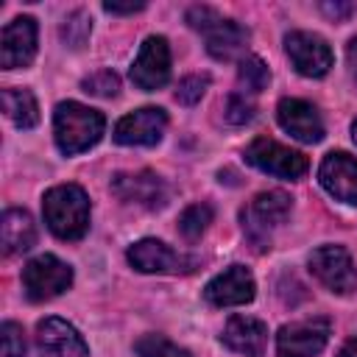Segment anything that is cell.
<instances>
[{
    "label": "cell",
    "mask_w": 357,
    "mask_h": 357,
    "mask_svg": "<svg viewBox=\"0 0 357 357\" xmlns=\"http://www.w3.org/2000/svg\"><path fill=\"white\" fill-rule=\"evenodd\" d=\"M318 181L332 198L343 204H357V159L354 156L343 151L326 153L318 167Z\"/></svg>",
    "instance_id": "ac0fdd59"
},
{
    "label": "cell",
    "mask_w": 357,
    "mask_h": 357,
    "mask_svg": "<svg viewBox=\"0 0 357 357\" xmlns=\"http://www.w3.org/2000/svg\"><path fill=\"white\" fill-rule=\"evenodd\" d=\"M220 340L231 351H240L245 357H259L265 349V340H268V326L251 315H231L223 326Z\"/></svg>",
    "instance_id": "d6986e66"
},
{
    "label": "cell",
    "mask_w": 357,
    "mask_h": 357,
    "mask_svg": "<svg viewBox=\"0 0 357 357\" xmlns=\"http://www.w3.org/2000/svg\"><path fill=\"white\" fill-rule=\"evenodd\" d=\"M245 162L254 165L257 170L262 173H271V176H279V178H301L310 167L307 156L287 148V145H279L276 139H268V137H257L248 148H245Z\"/></svg>",
    "instance_id": "52a82bcc"
},
{
    "label": "cell",
    "mask_w": 357,
    "mask_h": 357,
    "mask_svg": "<svg viewBox=\"0 0 357 357\" xmlns=\"http://www.w3.org/2000/svg\"><path fill=\"white\" fill-rule=\"evenodd\" d=\"M206 86H209V75H187L176 86V100L184 103V106H192V103H198L204 98Z\"/></svg>",
    "instance_id": "83f0119b"
},
{
    "label": "cell",
    "mask_w": 357,
    "mask_h": 357,
    "mask_svg": "<svg viewBox=\"0 0 357 357\" xmlns=\"http://www.w3.org/2000/svg\"><path fill=\"white\" fill-rule=\"evenodd\" d=\"M290 209H293V198L287 192H282V190L259 192V195H254L251 206L243 209V231L259 251H265V248H271V229L282 226L287 220Z\"/></svg>",
    "instance_id": "277c9868"
},
{
    "label": "cell",
    "mask_w": 357,
    "mask_h": 357,
    "mask_svg": "<svg viewBox=\"0 0 357 357\" xmlns=\"http://www.w3.org/2000/svg\"><path fill=\"white\" fill-rule=\"evenodd\" d=\"M351 137H354V142H357V120L351 123Z\"/></svg>",
    "instance_id": "836d02e7"
},
{
    "label": "cell",
    "mask_w": 357,
    "mask_h": 357,
    "mask_svg": "<svg viewBox=\"0 0 357 357\" xmlns=\"http://www.w3.org/2000/svg\"><path fill=\"white\" fill-rule=\"evenodd\" d=\"M92 33V17L84 11V8H75L73 14H67V20L61 22V42L70 47V50H81L86 45Z\"/></svg>",
    "instance_id": "603a6c76"
},
{
    "label": "cell",
    "mask_w": 357,
    "mask_h": 357,
    "mask_svg": "<svg viewBox=\"0 0 357 357\" xmlns=\"http://www.w3.org/2000/svg\"><path fill=\"white\" fill-rule=\"evenodd\" d=\"M39 357H89V349L78 329L64 318H42L36 324Z\"/></svg>",
    "instance_id": "5bb4252c"
},
{
    "label": "cell",
    "mask_w": 357,
    "mask_h": 357,
    "mask_svg": "<svg viewBox=\"0 0 357 357\" xmlns=\"http://www.w3.org/2000/svg\"><path fill=\"white\" fill-rule=\"evenodd\" d=\"M128 262L139 271V273H181V271H192V259L181 257L178 251H173L167 243L145 237L137 240L128 248Z\"/></svg>",
    "instance_id": "9a60e30c"
},
{
    "label": "cell",
    "mask_w": 357,
    "mask_h": 357,
    "mask_svg": "<svg viewBox=\"0 0 357 357\" xmlns=\"http://www.w3.org/2000/svg\"><path fill=\"white\" fill-rule=\"evenodd\" d=\"M237 84L243 95H259L262 89H268L271 84V70L262 59L257 56H245L237 67Z\"/></svg>",
    "instance_id": "7402d4cb"
},
{
    "label": "cell",
    "mask_w": 357,
    "mask_h": 357,
    "mask_svg": "<svg viewBox=\"0 0 357 357\" xmlns=\"http://www.w3.org/2000/svg\"><path fill=\"white\" fill-rule=\"evenodd\" d=\"M310 271L326 290L337 296H349L357 290V268L343 245H318L310 254Z\"/></svg>",
    "instance_id": "8992f818"
},
{
    "label": "cell",
    "mask_w": 357,
    "mask_h": 357,
    "mask_svg": "<svg viewBox=\"0 0 357 357\" xmlns=\"http://www.w3.org/2000/svg\"><path fill=\"white\" fill-rule=\"evenodd\" d=\"M167 128V114L159 106H142L114 126V142L117 145H156Z\"/></svg>",
    "instance_id": "7c38bea8"
},
{
    "label": "cell",
    "mask_w": 357,
    "mask_h": 357,
    "mask_svg": "<svg viewBox=\"0 0 357 357\" xmlns=\"http://www.w3.org/2000/svg\"><path fill=\"white\" fill-rule=\"evenodd\" d=\"M112 192L126 201V204H137L145 209H162L170 198L167 184L151 173V170H139V173H117L112 178Z\"/></svg>",
    "instance_id": "8fae6325"
},
{
    "label": "cell",
    "mask_w": 357,
    "mask_h": 357,
    "mask_svg": "<svg viewBox=\"0 0 357 357\" xmlns=\"http://www.w3.org/2000/svg\"><path fill=\"white\" fill-rule=\"evenodd\" d=\"M36 56V20L33 17H14L3 28L0 39V64L3 70L28 67Z\"/></svg>",
    "instance_id": "2e32d148"
},
{
    "label": "cell",
    "mask_w": 357,
    "mask_h": 357,
    "mask_svg": "<svg viewBox=\"0 0 357 357\" xmlns=\"http://www.w3.org/2000/svg\"><path fill=\"white\" fill-rule=\"evenodd\" d=\"M3 109L17 128H33L39 123V106L31 89H3Z\"/></svg>",
    "instance_id": "44dd1931"
},
{
    "label": "cell",
    "mask_w": 357,
    "mask_h": 357,
    "mask_svg": "<svg viewBox=\"0 0 357 357\" xmlns=\"http://www.w3.org/2000/svg\"><path fill=\"white\" fill-rule=\"evenodd\" d=\"M326 340H329L326 318L284 324L276 332V357H312L326 346Z\"/></svg>",
    "instance_id": "9c48e42d"
},
{
    "label": "cell",
    "mask_w": 357,
    "mask_h": 357,
    "mask_svg": "<svg viewBox=\"0 0 357 357\" xmlns=\"http://www.w3.org/2000/svg\"><path fill=\"white\" fill-rule=\"evenodd\" d=\"M73 284V268L53 254H39L22 268V290L28 301H50Z\"/></svg>",
    "instance_id": "5b68a950"
},
{
    "label": "cell",
    "mask_w": 357,
    "mask_h": 357,
    "mask_svg": "<svg viewBox=\"0 0 357 357\" xmlns=\"http://www.w3.org/2000/svg\"><path fill=\"white\" fill-rule=\"evenodd\" d=\"M254 293H257V284L245 265H229L204 287V298L212 307H240V304H248Z\"/></svg>",
    "instance_id": "4fadbf2b"
},
{
    "label": "cell",
    "mask_w": 357,
    "mask_h": 357,
    "mask_svg": "<svg viewBox=\"0 0 357 357\" xmlns=\"http://www.w3.org/2000/svg\"><path fill=\"white\" fill-rule=\"evenodd\" d=\"M81 86H84V92H89V95L114 98V95L120 92V78H117V73H112V70H98V73L86 75V78L81 81Z\"/></svg>",
    "instance_id": "484cf974"
},
{
    "label": "cell",
    "mask_w": 357,
    "mask_h": 357,
    "mask_svg": "<svg viewBox=\"0 0 357 357\" xmlns=\"http://www.w3.org/2000/svg\"><path fill=\"white\" fill-rule=\"evenodd\" d=\"M106 120L98 109H89L78 100H64L53 112V137L61 153L75 156L100 142Z\"/></svg>",
    "instance_id": "6da1fadb"
},
{
    "label": "cell",
    "mask_w": 357,
    "mask_h": 357,
    "mask_svg": "<svg viewBox=\"0 0 357 357\" xmlns=\"http://www.w3.org/2000/svg\"><path fill=\"white\" fill-rule=\"evenodd\" d=\"M254 112H257V106H254L251 95L234 92V95H229V100H226L223 117H226V123H231V126H243V123L254 120Z\"/></svg>",
    "instance_id": "4316f807"
},
{
    "label": "cell",
    "mask_w": 357,
    "mask_h": 357,
    "mask_svg": "<svg viewBox=\"0 0 357 357\" xmlns=\"http://www.w3.org/2000/svg\"><path fill=\"white\" fill-rule=\"evenodd\" d=\"M337 357H357V335H354V337H349V340L340 346Z\"/></svg>",
    "instance_id": "d6a6232c"
},
{
    "label": "cell",
    "mask_w": 357,
    "mask_h": 357,
    "mask_svg": "<svg viewBox=\"0 0 357 357\" xmlns=\"http://www.w3.org/2000/svg\"><path fill=\"white\" fill-rule=\"evenodd\" d=\"M276 120L298 142H310L312 145V142H321L324 139V120H321L318 109L310 100L282 98L279 106H276Z\"/></svg>",
    "instance_id": "e0dca14e"
},
{
    "label": "cell",
    "mask_w": 357,
    "mask_h": 357,
    "mask_svg": "<svg viewBox=\"0 0 357 357\" xmlns=\"http://www.w3.org/2000/svg\"><path fill=\"white\" fill-rule=\"evenodd\" d=\"M142 8H145V3H103V11H109V14H134Z\"/></svg>",
    "instance_id": "4dcf8cb0"
},
{
    "label": "cell",
    "mask_w": 357,
    "mask_h": 357,
    "mask_svg": "<svg viewBox=\"0 0 357 357\" xmlns=\"http://www.w3.org/2000/svg\"><path fill=\"white\" fill-rule=\"evenodd\" d=\"M170 78V47L165 36H148L131 64V81L145 89L153 92L159 86H165Z\"/></svg>",
    "instance_id": "30bf717a"
},
{
    "label": "cell",
    "mask_w": 357,
    "mask_h": 357,
    "mask_svg": "<svg viewBox=\"0 0 357 357\" xmlns=\"http://www.w3.org/2000/svg\"><path fill=\"white\" fill-rule=\"evenodd\" d=\"M209 223H212V206L209 204H192L178 218V229L187 240H198L206 231Z\"/></svg>",
    "instance_id": "cb8c5ba5"
},
{
    "label": "cell",
    "mask_w": 357,
    "mask_h": 357,
    "mask_svg": "<svg viewBox=\"0 0 357 357\" xmlns=\"http://www.w3.org/2000/svg\"><path fill=\"white\" fill-rule=\"evenodd\" d=\"M134 349H137L139 357H190L187 349L176 346L173 340H167L162 335H145V337L137 340Z\"/></svg>",
    "instance_id": "d4e9b609"
},
{
    "label": "cell",
    "mask_w": 357,
    "mask_h": 357,
    "mask_svg": "<svg viewBox=\"0 0 357 357\" xmlns=\"http://www.w3.org/2000/svg\"><path fill=\"white\" fill-rule=\"evenodd\" d=\"M346 59H349L351 75L357 78V36H351V39H349V45H346Z\"/></svg>",
    "instance_id": "1f68e13d"
},
{
    "label": "cell",
    "mask_w": 357,
    "mask_h": 357,
    "mask_svg": "<svg viewBox=\"0 0 357 357\" xmlns=\"http://www.w3.org/2000/svg\"><path fill=\"white\" fill-rule=\"evenodd\" d=\"M42 215L59 240H81L89 229V198L78 184H56L42 198Z\"/></svg>",
    "instance_id": "7a4b0ae2"
},
{
    "label": "cell",
    "mask_w": 357,
    "mask_h": 357,
    "mask_svg": "<svg viewBox=\"0 0 357 357\" xmlns=\"http://www.w3.org/2000/svg\"><path fill=\"white\" fill-rule=\"evenodd\" d=\"M187 22H190L195 31L204 33L206 50H209V56L218 59V61H231V59H237L240 53H245V47H248V39H251L248 28L240 25L237 20L220 17V14H218L215 8H209V6H192V8L187 11Z\"/></svg>",
    "instance_id": "3957f363"
},
{
    "label": "cell",
    "mask_w": 357,
    "mask_h": 357,
    "mask_svg": "<svg viewBox=\"0 0 357 357\" xmlns=\"http://www.w3.org/2000/svg\"><path fill=\"white\" fill-rule=\"evenodd\" d=\"M284 53L296 73H301L304 78H324L335 61L326 39L310 31H290L284 36Z\"/></svg>",
    "instance_id": "ba28073f"
},
{
    "label": "cell",
    "mask_w": 357,
    "mask_h": 357,
    "mask_svg": "<svg viewBox=\"0 0 357 357\" xmlns=\"http://www.w3.org/2000/svg\"><path fill=\"white\" fill-rule=\"evenodd\" d=\"M0 237L6 254H22L36 243V223L28 209H6L0 220Z\"/></svg>",
    "instance_id": "ffe728a7"
},
{
    "label": "cell",
    "mask_w": 357,
    "mask_h": 357,
    "mask_svg": "<svg viewBox=\"0 0 357 357\" xmlns=\"http://www.w3.org/2000/svg\"><path fill=\"white\" fill-rule=\"evenodd\" d=\"M321 11L332 20H346L354 11V6L351 3H321Z\"/></svg>",
    "instance_id": "f546056e"
},
{
    "label": "cell",
    "mask_w": 357,
    "mask_h": 357,
    "mask_svg": "<svg viewBox=\"0 0 357 357\" xmlns=\"http://www.w3.org/2000/svg\"><path fill=\"white\" fill-rule=\"evenodd\" d=\"M3 335V357H25V332L20 324L6 321L0 326Z\"/></svg>",
    "instance_id": "f1b7e54d"
}]
</instances>
